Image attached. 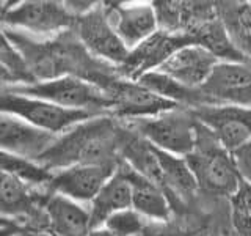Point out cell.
Segmentation results:
<instances>
[{"label": "cell", "instance_id": "obj_12", "mask_svg": "<svg viewBox=\"0 0 251 236\" xmlns=\"http://www.w3.org/2000/svg\"><path fill=\"white\" fill-rule=\"evenodd\" d=\"M118 164H83L52 172L46 192L66 197L77 203H90L115 173Z\"/></svg>", "mask_w": 251, "mask_h": 236}, {"label": "cell", "instance_id": "obj_7", "mask_svg": "<svg viewBox=\"0 0 251 236\" xmlns=\"http://www.w3.org/2000/svg\"><path fill=\"white\" fill-rule=\"evenodd\" d=\"M74 35L94 59L120 68L129 51L110 22L104 2H96L90 11L77 16L73 27Z\"/></svg>", "mask_w": 251, "mask_h": 236}, {"label": "cell", "instance_id": "obj_17", "mask_svg": "<svg viewBox=\"0 0 251 236\" xmlns=\"http://www.w3.org/2000/svg\"><path fill=\"white\" fill-rule=\"evenodd\" d=\"M44 232L50 236H88L90 211L66 197L47 192L44 202Z\"/></svg>", "mask_w": 251, "mask_h": 236}, {"label": "cell", "instance_id": "obj_26", "mask_svg": "<svg viewBox=\"0 0 251 236\" xmlns=\"http://www.w3.org/2000/svg\"><path fill=\"white\" fill-rule=\"evenodd\" d=\"M146 222L148 220L141 217L137 211L127 208L108 216L102 227L107 228L113 236H140Z\"/></svg>", "mask_w": 251, "mask_h": 236}, {"label": "cell", "instance_id": "obj_15", "mask_svg": "<svg viewBox=\"0 0 251 236\" xmlns=\"http://www.w3.org/2000/svg\"><path fill=\"white\" fill-rule=\"evenodd\" d=\"M57 136L41 131L18 117L0 112V149L35 161L49 148Z\"/></svg>", "mask_w": 251, "mask_h": 236}, {"label": "cell", "instance_id": "obj_22", "mask_svg": "<svg viewBox=\"0 0 251 236\" xmlns=\"http://www.w3.org/2000/svg\"><path fill=\"white\" fill-rule=\"evenodd\" d=\"M188 36H192L195 44H198L204 47L206 51H209L218 61L247 63L231 44L229 38L226 35V30L223 27V24L220 22L217 13L215 16H212V18L201 22L198 27H195Z\"/></svg>", "mask_w": 251, "mask_h": 236}, {"label": "cell", "instance_id": "obj_9", "mask_svg": "<svg viewBox=\"0 0 251 236\" xmlns=\"http://www.w3.org/2000/svg\"><path fill=\"white\" fill-rule=\"evenodd\" d=\"M198 90L206 106L251 109V66L248 63L218 61Z\"/></svg>", "mask_w": 251, "mask_h": 236}, {"label": "cell", "instance_id": "obj_31", "mask_svg": "<svg viewBox=\"0 0 251 236\" xmlns=\"http://www.w3.org/2000/svg\"><path fill=\"white\" fill-rule=\"evenodd\" d=\"M88 236H113V235L110 233L107 228H104V227H96V228H91Z\"/></svg>", "mask_w": 251, "mask_h": 236}, {"label": "cell", "instance_id": "obj_5", "mask_svg": "<svg viewBox=\"0 0 251 236\" xmlns=\"http://www.w3.org/2000/svg\"><path fill=\"white\" fill-rule=\"evenodd\" d=\"M0 112L18 117L25 123L53 136H60L74 124L91 117H98L83 110H68L43 99L13 93L5 87H0Z\"/></svg>", "mask_w": 251, "mask_h": 236}, {"label": "cell", "instance_id": "obj_14", "mask_svg": "<svg viewBox=\"0 0 251 236\" xmlns=\"http://www.w3.org/2000/svg\"><path fill=\"white\" fill-rule=\"evenodd\" d=\"M104 3L116 35L127 51L159 30L152 3Z\"/></svg>", "mask_w": 251, "mask_h": 236}, {"label": "cell", "instance_id": "obj_2", "mask_svg": "<svg viewBox=\"0 0 251 236\" xmlns=\"http://www.w3.org/2000/svg\"><path fill=\"white\" fill-rule=\"evenodd\" d=\"M185 162L198 184V191L231 197L240 184V175L232 154L217 140L206 126L196 121V144Z\"/></svg>", "mask_w": 251, "mask_h": 236}, {"label": "cell", "instance_id": "obj_34", "mask_svg": "<svg viewBox=\"0 0 251 236\" xmlns=\"http://www.w3.org/2000/svg\"><path fill=\"white\" fill-rule=\"evenodd\" d=\"M8 224H13V220H8V219H3V217H0V227H3V225H8Z\"/></svg>", "mask_w": 251, "mask_h": 236}, {"label": "cell", "instance_id": "obj_16", "mask_svg": "<svg viewBox=\"0 0 251 236\" xmlns=\"http://www.w3.org/2000/svg\"><path fill=\"white\" fill-rule=\"evenodd\" d=\"M218 60L198 44L180 47L157 69L185 88L196 90L206 82Z\"/></svg>", "mask_w": 251, "mask_h": 236}, {"label": "cell", "instance_id": "obj_6", "mask_svg": "<svg viewBox=\"0 0 251 236\" xmlns=\"http://www.w3.org/2000/svg\"><path fill=\"white\" fill-rule=\"evenodd\" d=\"M74 21L75 16L68 10L65 2L27 0L13 3L0 19V27L52 38L66 30H73Z\"/></svg>", "mask_w": 251, "mask_h": 236}, {"label": "cell", "instance_id": "obj_11", "mask_svg": "<svg viewBox=\"0 0 251 236\" xmlns=\"http://www.w3.org/2000/svg\"><path fill=\"white\" fill-rule=\"evenodd\" d=\"M188 44H195L192 36L157 30L143 43L129 51L127 59L116 71L123 79L137 82L141 76L157 71L176 51Z\"/></svg>", "mask_w": 251, "mask_h": 236}, {"label": "cell", "instance_id": "obj_23", "mask_svg": "<svg viewBox=\"0 0 251 236\" xmlns=\"http://www.w3.org/2000/svg\"><path fill=\"white\" fill-rule=\"evenodd\" d=\"M0 173L16 177L35 187H46L52 175V172L44 169L43 165L36 164L35 161L2 151V149H0Z\"/></svg>", "mask_w": 251, "mask_h": 236}, {"label": "cell", "instance_id": "obj_35", "mask_svg": "<svg viewBox=\"0 0 251 236\" xmlns=\"http://www.w3.org/2000/svg\"><path fill=\"white\" fill-rule=\"evenodd\" d=\"M14 236H27V233H25V232H24V230H22V232H19L18 235H14Z\"/></svg>", "mask_w": 251, "mask_h": 236}, {"label": "cell", "instance_id": "obj_8", "mask_svg": "<svg viewBox=\"0 0 251 236\" xmlns=\"http://www.w3.org/2000/svg\"><path fill=\"white\" fill-rule=\"evenodd\" d=\"M105 94L110 99V115L124 123L152 118L180 107L176 102L149 91L141 84L121 76L113 79L105 88Z\"/></svg>", "mask_w": 251, "mask_h": 236}, {"label": "cell", "instance_id": "obj_25", "mask_svg": "<svg viewBox=\"0 0 251 236\" xmlns=\"http://www.w3.org/2000/svg\"><path fill=\"white\" fill-rule=\"evenodd\" d=\"M0 65L8 71L13 84H33L25 65H24V60L8 39L2 27H0Z\"/></svg>", "mask_w": 251, "mask_h": 236}, {"label": "cell", "instance_id": "obj_28", "mask_svg": "<svg viewBox=\"0 0 251 236\" xmlns=\"http://www.w3.org/2000/svg\"><path fill=\"white\" fill-rule=\"evenodd\" d=\"M140 236H187V235L179 227L173 225L170 220H163V222L148 220Z\"/></svg>", "mask_w": 251, "mask_h": 236}, {"label": "cell", "instance_id": "obj_13", "mask_svg": "<svg viewBox=\"0 0 251 236\" xmlns=\"http://www.w3.org/2000/svg\"><path fill=\"white\" fill-rule=\"evenodd\" d=\"M188 110L195 120L206 126L229 153L251 140V109L200 106Z\"/></svg>", "mask_w": 251, "mask_h": 236}, {"label": "cell", "instance_id": "obj_33", "mask_svg": "<svg viewBox=\"0 0 251 236\" xmlns=\"http://www.w3.org/2000/svg\"><path fill=\"white\" fill-rule=\"evenodd\" d=\"M27 233V236H50L47 235L46 232H41V230H24Z\"/></svg>", "mask_w": 251, "mask_h": 236}, {"label": "cell", "instance_id": "obj_30", "mask_svg": "<svg viewBox=\"0 0 251 236\" xmlns=\"http://www.w3.org/2000/svg\"><path fill=\"white\" fill-rule=\"evenodd\" d=\"M10 84H13L10 74H8V71H6L2 65H0V87H3V85H10Z\"/></svg>", "mask_w": 251, "mask_h": 236}, {"label": "cell", "instance_id": "obj_24", "mask_svg": "<svg viewBox=\"0 0 251 236\" xmlns=\"http://www.w3.org/2000/svg\"><path fill=\"white\" fill-rule=\"evenodd\" d=\"M231 220L239 236H251V184L240 181L239 187L229 197Z\"/></svg>", "mask_w": 251, "mask_h": 236}, {"label": "cell", "instance_id": "obj_19", "mask_svg": "<svg viewBox=\"0 0 251 236\" xmlns=\"http://www.w3.org/2000/svg\"><path fill=\"white\" fill-rule=\"evenodd\" d=\"M130 183L132 191V209L137 211L141 217L146 220H155V222H163L170 220L171 217V203L167 194L163 192L160 186H157L148 178L138 175L124 162H121Z\"/></svg>", "mask_w": 251, "mask_h": 236}, {"label": "cell", "instance_id": "obj_36", "mask_svg": "<svg viewBox=\"0 0 251 236\" xmlns=\"http://www.w3.org/2000/svg\"><path fill=\"white\" fill-rule=\"evenodd\" d=\"M247 63H248V65H250V66H251V61H247Z\"/></svg>", "mask_w": 251, "mask_h": 236}, {"label": "cell", "instance_id": "obj_4", "mask_svg": "<svg viewBox=\"0 0 251 236\" xmlns=\"http://www.w3.org/2000/svg\"><path fill=\"white\" fill-rule=\"evenodd\" d=\"M141 137L157 149L185 157L196 144V120L185 107H177L152 118L127 121Z\"/></svg>", "mask_w": 251, "mask_h": 236}, {"label": "cell", "instance_id": "obj_18", "mask_svg": "<svg viewBox=\"0 0 251 236\" xmlns=\"http://www.w3.org/2000/svg\"><path fill=\"white\" fill-rule=\"evenodd\" d=\"M127 208H132V191L120 161L115 173L107 179V183L100 187L98 195L90 202L88 211L91 228L102 227L108 216Z\"/></svg>", "mask_w": 251, "mask_h": 236}, {"label": "cell", "instance_id": "obj_3", "mask_svg": "<svg viewBox=\"0 0 251 236\" xmlns=\"http://www.w3.org/2000/svg\"><path fill=\"white\" fill-rule=\"evenodd\" d=\"M13 93L43 99L68 110H83L94 115H110V99L99 87L74 76H61L52 81L3 85Z\"/></svg>", "mask_w": 251, "mask_h": 236}, {"label": "cell", "instance_id": "obj_1", "mask_svg": "<svg viewBox=\"0 0 251 236\" xmlns=\"http://www.w3.org/2000/svg\"><path fill=\"white\" fill-rule=\"evenodd\" d=\"M121 121L98 115L69 128L38 157L36 164L49 172L83 164H118Z\"/></svg>", "mask_w": 251, "mask_h": 236}, {"label": "cell", "instance_id": "obj_21", "mask_svg": "<svg viewBox=\"0 0 251 236\" xmlns=\"http://www.w3.org/2000/svg\"><path fill=\"white\" fill-rule=\"evenodd\" d=\"M215 11L234 49L251 61V3L215 2Z\"/></svg>", "mask_w": 251, "mask_h": 236}, {"label": "cell", "instance_id": "obj_20", "mask_svg": "<svg viewBox=\"0 0 251 236\" xmlns=\"http://www.w3.org/2000/svg\"><path fill=\"white\" fill-rule=\"evenodd\" d=\"M155 148V147H154ZM155 156L160 167V187L173 202H188L198 192V184L193 173L188 169L184 157L173 156L155 148Z\"/></svg>", "mask_w": 251, "mask_h": 236}, {"label": "cell", "instance_id": "obj_10", "mask_svg": "<svg viewBox=\"0 0 251 236\" xmlns=\"http://www.w3.org/2000/svg\"><path fill=\"white\" fill-rule=\"evenodd\" d=\"M47 192L38 191L25 181L0 173V217L21 225V219L30 227L24 230L44 232V202ZM22 227V225H21Z\"/></svg>", "mask_w": 251, "mask_h": 236}, {"label": "cell", "instance_id": "obj_29", "mask_svg": "<svg viewBox=\"0 0 251 236\" xmlns=\"http://www.w3.org/2000/svg\"><path fill=\"white\" fill-rule=\"evenodd\" d=\"M22 230H24V228L19 224L13 222V224H8V225L0 227V236H14V235H18Z\"/></svg>", "mask_w": 251, "mask_h": 236}, {"label": "cell", "instance_id": "obj_27", "mask_svg": "<svg viewBox=\"0 0 251 236\" xmlns=\"http://www.w3.org/2000/svg\"><path fill=\"white\" fill-rule=\"evenodd\" d=\"M240 179L251 184V140L231 153Z\"/></svg>", "mask_w": 251, "mask_h": 236}, {"label": "cell", "instance_id": "obj_32", "mask_svg": "<svg viewBox=\"0 0 251 236\" xmlns=\"http://www.w3.org/2000/svg\"><path fill=\"white\" fill-rule=\"evenodd\" d=\"M14 2H0V19H2V16L10 10V6L13 5Z\"/></svg>", "mask_w": 251, "mask_h": 236}]
</instances>
